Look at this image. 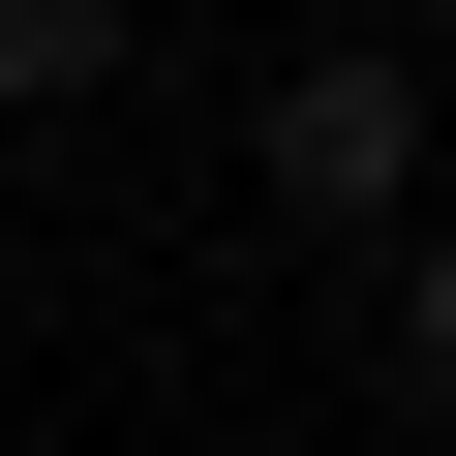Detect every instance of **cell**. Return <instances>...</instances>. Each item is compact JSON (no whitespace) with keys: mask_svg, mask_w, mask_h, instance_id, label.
<instances>
[{"mask_svg":"<svg viewBox=\"0 0 456 456\" xmlns=\"http://www.w3.org/2000/svg\"><path fill=\"white\" fill-rule=\"evenodd\" d=\"M244 183L305 213V244H395V213H426V61H395V31H305V61L244 92Z\"/></svg>","mask_w":456,"mask_h":456,"instance_id":"obj_1","label":"cell"},{"mask_svg":"<svg viewBox=\"0 0 456 456\" xmlns=\"http://www.w3.org/2000/svg\"><path fill=\"white\" fill-rule=\"evenodd\" d=\"M365 365H395V426H456V183L365 244Z\"/></svg>","mask_w":456,"mask_h":456,"instance_id":"obj_2","label":"cell"},{"mask_svg":"<svg viewBox=\"0 0 456 456\" xmlns=\"http://www.w3.org/2000/svg\"><path fill=\"white\" fill-rule=\"evenodd\" d=\"M122 31H152V0H0V122H92V92H122Z\"/></svg>","mask_w":456,"mask_h":456,"instance_id":"obj_3","label":"cell"}]
</instances>
